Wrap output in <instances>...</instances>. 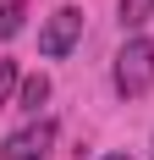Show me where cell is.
<instances>
[{"mask_svg":"<svg viewBox=\"0 0 154 160\" xmlns=\"http://www.w3.org/2000/svg\"><path fill=\"white\" fill-rule=\"evenodd\" d=\"M22 17H28V6H22V0H6V6H0V44L22 33Z\"/></svg>","mask_w":154,"mask_h":160,"instance_id":"cell-6","label":"cell"},{"mask_svg":"<svg viewBox=\"0 0 154 160\" xmlns=\"http://www.w3.org/2000/svg\"><path fill=\"white\" fill-rule=\"evenodd\" d=\"M149 88H154V39L132 33L116 50V94L121 99H143Z\"/></svg>","mask_w":154,"mask_h":160,"instance_id":"cell-1","label":"cell"},{"mask_svg":"<svg viewBox=\"0 0 154 160\" xmlns=\"http://www.w3.org/2000/svg\"><path fill=\"white\" fill-rule=\"evenodd\" d=\"M116 17H121V28H132V33H138L143 22L154 17V0H121V6H116Z\"/></svg>","mask_w":154,"mask_h":160,"instance_id":"cell-5","label":"cell"},{"mask_svg":"<svg viewBox=\"0 0 154 160\" xmlns=\"http://www.w3.org/2000/svg\"><path fill=\"white\" fill-rule=\"evenodd\" d=\"M17 61H0V111H6V105H11V94H17Z\"/></svg>","mask_w":154,"mask_h":160,"instance_id":"cell-7","label":"cell"},{"mask_svg":"<svg viewBox=\"0 0 154 160\" xmlns=\"http://www.w3.org/2000/svg\"><path fill=\"white\" fill-rule=\"evenodd\" d=\"M105 160H127V155H105Z\"/></svg>","mask_w":154,"mask_h":160,"instance_id":"cell-8","label":"cell"},{"mask_svg":"<svg viewBox=\"0 0 154 160\" xmlns=\"http://www.w3.org/2000/svg\"><path fill=\"white\" fill-rule=\"evenodd\" d=\"M50 149H55V122H50V116H33L28 127H17L11 138H6L0 155L6 160H44Z\"/></svg>","mask_w":154,"mask_h":160,"instance_id":"cell-3","label":"cell"},{"mask_svg":"<svg viewBox=\"0 0 154 160\" xmlns=\"http://www.w3.org/2000/svg\"><path fill=\"white\" fill-rule=\"evenodd\" d=\"M77 39H83V11H77V6H61V11H50V22L39 28V55L61 61V55H72Z\"/></svg>","mask_w":154,"mask_h":160,"instance_id":"cell-2","label":"cell"},{"mask_svg":"<svg viewBox=\"0 0 154 160\" xmlns=\"http://www.w3.org/2000/svg\"><path fill=\"white\" fill-rule=\"evenodd\" d=\"M44 99H50V78H44V72H33V78L17 83V105H22V111H39Z\"/></svg>","mask_w":154,"mask_h":160,"instance_id":"cell-4","label":"cell"},{"mask_svg":"<svg viewBox=\"0 0 154 160\" xmlns=\"http://www.w3.org/2000/svg\"><path fill=\"white\" fill-rule=\"evenodd\" d=\"M149 160H154V144H149Z\"/></svg>","mask_w":154,"mask_h":160,"instance_id":"cell-9","label":"cell"}]
</instances>
